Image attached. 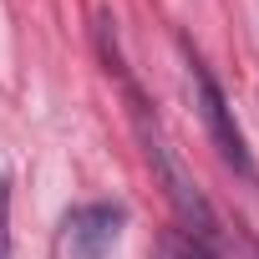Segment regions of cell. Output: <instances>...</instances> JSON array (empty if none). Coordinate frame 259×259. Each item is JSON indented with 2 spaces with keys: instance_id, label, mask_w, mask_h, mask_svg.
Returning a JSON list of instances; mask_svg holds the SVG:
<instances>
[{
  "instance_id": "6da1fadb",
  "label": "cell",
  "mask_w": 259,
  "mask_h": 259,
  "mask_svg": "<svg viewBox=\"0 0 259 259\" xmlns=\"http://www.w3.org/2000/svg\"><path fill=\"white\" fill-rule=\"evenodd\" d=\"M127 97H133V112H138V133H143V143H148V163L163 173V183H168V198H173V208H178V219L188 224V234H198V239H213L219 234V219H213V208L203 203V193L198 188H188V178L178 173V163L168 158V143L158 138V122H148V107H143V97L127 87Z\"/></svg>"
},
{
  "instance_id": "277c9868",
  "label": "cell",
  "mask_w": 259,
  "mask_h": 259,
  "mask_svg": "<svg viewBox=\"0 0 259 259\" xmlns=\"http://www.w3.org/2000/svg\"><path fill=\"white\" fill-rule=\"evenodd\" d=\"M0 259H11V178H0Z\"/></svg>"
},
{
  "instance_id": "3957f363",
  "label": "cell",
  "mask_w": 259,
  "mask_h": 259,
  "mask_svg": "<svg viewBox=\"0 0 259 259\" xmlns=\"http://www.w3.org/2000/svg\"><path fill=\"white\" fill-rule=\"evenodd\" d=\"M122 224H127L122 203H87V208L66 213V229H61L66 259H107L112 244L122 239Z\"/></svg>"
},
{
  "instance_id": "7a4b0ae2",
  "label": "cell",
  "mask_w": 259,
  "mask_h": 259,
  "mask_svg": "<svg viewBox=\"0 0 259 259\" xmlns=\"http://www.w3.org/2000/svg\"><path fill=\"white\" fill-rule=\"evenodd\" d=\"M193 92H198V112H203V127H208L219 158H224L239 178H254V158H249V148H244V133H239V122H234V107L224 102V92H219V81L208 76L203 61H193Z\"/></svg>"
}]
</instances>
